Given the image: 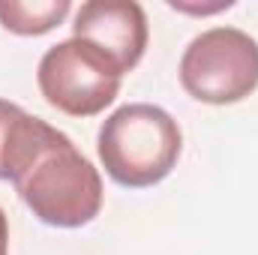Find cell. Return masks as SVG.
Masks as SVG:
<instances>
[{"label": "cell", "mask_w": 258, "mask_h": 255, "mask_svg": "<svg viewBox=\"0 0 258 255\" xmlns=\"http://www.w3.org/2000/svg\"><path fill=\"white\" fill-rule=\"evenodd\" d=\"M72 39L87 42L120 75L141 63L150 39L147 15L135 0H87L75 12Z\"/></svg>", "instance_id": "cell-5"}, {"label": "cell", "mask_w": 258, "mask_h": 255, "mask_svg": "<svg viewBox=\"0 0 258 255\" xmlns=\"http://www.w3.org/2000/svg\"><path fill=\"white\" fill-rule=\"evenodd\" d=\"M0 255H9V219L0 207Z\"/></svg>", "instance_id": "cell-8"}, {"label": "cell", "mask_w": 258, "mask_h": 255, "mask_svg": "<svg viewBox=\"0 0 258 255\" xmlns=\"http://www.w3.org/2000/svg\"><path fill=\"white\" fill-rule=\"evenodd\" d=\"M183 150L180 123L159 105L129 102L111 111L96 135V153L105 174L126 186L147 189L162 183Z\"/></svg>", "instance_id": "cell-2"}, {"label": "cell", "mask_w": 258, "mask_h": 255, "mask_svg": "<svg viewBox=\"0 0 258 255\" xmlns=\"http://www.w3.org/2000/svg\"><path fill=\"white\" fill-rule=\"evenodd\" d=\"M120 72L81 39L51 45L36 69L42 99L69 117H96L120 93Z\"/></svg>", "instance_id": "cell-4"}, {"label": "cell", "mask_w": 258, "mask_h": 255, "mask_svg": "<svg viewBox=\"0 0 258 255\" xmlns=\"http://www.w3.org/2000/svg\"><path fill=\"white\" fill-rule=\"evenodd\" d=\"M39 123L42 117H33L21 105L0 99V180H12L15 168L33 144Z\"/></svg>", "instance_id": "cell-6"}, {"label": "cell", "mask_w": 258, "mask_h": 255, "mask_svg": "<svg viewBox=\"0 0 258 255\" xmlns=\"http://www.w3.org/2000/svg\"><path fill=\"white\" fill-rule=\"evenodd\" d=\"M69 9V0H0V24L15 36H42L63 21Z\"/></svg>", "instance_id": "cell-7"}, {"label": "cell", "mask_w": 258, "mask_h": 255, "mask_svg": "<svg viewBox=\"0 0 258 255\" xmlns=\"http://www.w3.org/2000/svg\"><path fill=\"white\" fill-rule=\"evenodd\" d=\"M183 90L207 105H234L258 87V42L240 27L198 33L180 57Z\"/></svg>", "instance_id": "cell-3"}, {"label": "cell", "mask_w": 258, "mask_h": 255, "mask_svg": "<svg viewBox=\"0 0 258 255\" xmlns=\"http://www.w3.org/2000/svg\"><path fill=\"white\" fill-rule=\"evenodd\" d=\"M9 183L27 210L51 228H84L102 210L99 171L66 132L45 120Z\"/></svg>", "instance_id": "cell-1"}]
</instances>
